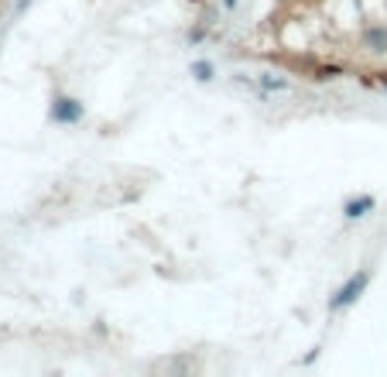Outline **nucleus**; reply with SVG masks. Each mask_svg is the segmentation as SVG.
I'll list each match as a JSON object with an SVG mask.
<instances>
[{"label": "nucleus", "instance_id": "4", "mask_svg": "<svg viewBox=\"0 0 387 377\" xmlns=\"http://www.w3.org/2000/svg\"><path fill=\"white\" fill-rule=\"evenodd\" d=\"M364 45H367L370 52H387V28L370 24L367 31H364Z\"/></svg>", "mask_w": 387, "mask_h": 377}, {"label": "nucleus", "instance_id": "5", "mask_svg": "<svg viewBox=\"0 0 387 377\" xmlns=\"http://www.w3.org/2000/svg\"><path fill=\"white\" fill-rule=\"evenodd\" d=\"M192 76H195L199 82H209V80L216 76V65H213L209 59H195V62H192Z\"/></svg>", "mask_w": 387, "mask_h": 377}, {"label": "nucleus", "instance_id": "6", "mask_svg": "<svg viewBox=\"0 0 387 377\" xmlns=\"http://www.w3.org/2000/svg\"><path fill=\"white\" fill-rule=\"evenodd\" d=\"M261 86H264V89H285L288 82H285V80H271V76H264V80H261Z\"/></svg>", "mask_w": 387, "mask_h": 377}, {"label": "nucleus", "instance_id": "3", "mask_svg": "<svg viewBox=\"0 0 387 377\" xmlns=\"http://www.w3.org/2000/svg\"><path fill=\"white\" fill-rule=\"evenodd\" d=\"M377 209V199L374 196H356V199H349L347 206H343V217L347 219H364L367 213H374Z\"/></svg>", "mask_w": 387, "mask_h": 377}, {"label": "nucleus", "instance_id": "2", "mask_svg": "<svg viewBox=\"0 0 387 377\" xmlns=\"http://www.w3.org/2000/svg\"><path fill=\"white\" fill-rule=\"evenodd\" d=\"M82 103H79L76 97H55L52 99V110H48V117H52V124H79L82 120Z\"/></svg>", "mask_w": 387, "mask_h": 377}, {"label": "nucleus", "instance_id": "8", "mask_svg": "<svg viewBox=\"0 0 387 377\" xmlns=\"http://www.w3.org/2000/svg\"><path fill=\"white\" fill-rule=\"evenodd\" d=\"M223 4H227V7H230V11H233V7H236V0H223Z\"/></svg>", "mask_w": 387, "mask_h": 377}, {"label": "nucleus", "instance_id": "1", "mask_svg": "<svg viewBox=\"0 0 387 377\" xmlns=\"http://www.w3.org/2000/svg\"><path fill=\"white\" fill-rule=\"evenodd\" d=\"M367 285H370V271H367V268L353 271V275H349V278L329 295V312H343V309H349L356 298L367 292Z\"/></svg>", "mask_w": 387, "mask_h": 377}, {"label": "nucleus", "instance_id": "7", "mask_svg": "<svg viewBox=\"0 0 387 377\" xmlns=\"http://www.w3.org/2000/svg\"><path fill=\"white\" fill-rule=\"evenodd\" d=\"M336 76H339V69H336V65H326V69H319L315 80H336Z\"/></svg>", "mask_w": 387, "mask_h": 377}]
</instances>
